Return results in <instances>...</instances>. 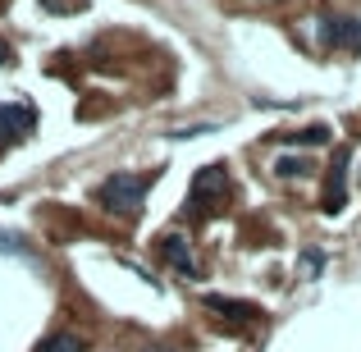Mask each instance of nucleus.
I'll list each match as a JSON object with an SVG mask.
<instances>
[{
  "instance_id": "f257e3e1",
  "label": "nucleus",
  "mask_w": 361,
  "mask_h": 352,
  "mask_svg": "<svg viewBox=\"0 0 361 352\" xmlns=\"http://www.w3.org/2000/svg\"><path fill=\"white\" fill-rule=\"evenodd\" d=\"M224 197H229V174H224V165H206V169H197L192 188H188V211L211 215L215 206H224Z\"/></svg>"
},
{
  "instance_id": "f03ea898",
  "label": "nucleus",
  "mask_w": 361,
  "mask_h": 352,
  "mask_svg": "<svg viewBox=\"0 0 361 352\" xmlns=\"http://www.w3.org/2000/svg\"><path fill=\"white\" fill-rule=\"evenodd\" d=\"M101 206L106 211H119V215H137L142 211V197H147V178L142 174H110L101 183Z\"/></svg>"
},
{
  "instance_id": "7ed1b4c3",
  "label": "nucleus",
  "mask_w": 361,
  "mask_h": 352,
  "mask_svg": "<svg viewBox=\"0 0 361 352\" xmlns=\"http://www.w3.org/2000/svg\"><path fill=\"white\" fill-rule=\"evenodd\" d=\"M32 128H37V110H32V106H23V101H9V106H0V147L27 138Z\"/></svg>"
},
{
  "instance_id": "20e7f679",
  "label": "nucleus",
  "mask_w": 361,
  "mask_h": 352,
  "mask_svg": "<svg viewBox=\"0 0 361 352\" xmlns=\"http://www.w3.org/2000/svg\"><path fill=\"white\" fill-rule=\"evenodd\" d=\"M320 32H325V42L343 46V51H357L361 55V23L348 14H325L320 18Z\"/></svg>"
},
{
  "instance_id": "39448f33",
  "label": "nucleus",
  "mask_w": 361,
  "mask_h": 352,
  "mask_svg": "<svg viewBox=\"0 0 361 352\" xmlns=\"http://www.w3.org/2000/svg\"><path fill=\"white\" fill-rule=\"evenodd\" d=\"M160 256H165V261L174 265L183 279H197V274H202V270H197V261H192V247H188L183 233H165V238H160Z\"/></svg>"
},
{
  "instance_id": "423d86ee",
  "label": "nucleus",
  "mask_w": 361,
  "mask_h": 352,
  "mask_svg": "<svg viewBox=\"0 0 361 352\" xmlns=\"http://www.w3.org/2000/svg\"><path fill=\"white\" fill-rule=\"evenodd\" d=\"M206 307H211V311H220V316H229V320H261V307H256V302L220 298V293H211V298H206Z\"/></svg>"
},
{
  "instance_id": "0eeeda50",
  "label": "nucleus",
  "mask_w": 361,
  "mask_h": 352,
  "mask_svg": "<svg viewBox=\"0 0 361 352\" xmlns=\"http://www.w3.org/2000/svg\"><path fill=\"white\" fill-rule=\"evenodd\" d=\"M343 169H348V151H338L334 169H329V188H325V211H343Z\"/></svg>"
},
{
  "instance_id": "6e6552de",
  "label": "nucleus",
  "mask_w": 361,
  "mask_h": 352,
  "mask_svg": "<svg viewBox=\"0 0 361 352\" xmlns=\"http://www.w3.org/2000/svg\"><path fill=\"white\" fill-rule=\"evenodd\" d=\"M274 174L302 178V174H311V160H302V156H279V160H274Z\"/></svg>"
},
{
  "instance_id": "1a4fd4ad",
  "label": "nucleus",
  "mask_w": 361,
  "mask_h": 352,
  "mask_svg": "<svg viewBox=\"0 0 361 352\" xmlns=\"http://www.w3.org/2000/svg\"><path fill=\"white\" fill-rule=\"evenodd\" d=\"M37 352H82V339L78 334H51Z\"/></svg>"
},
{
  "instance_id": "9d476101",
  "label": "nucleus",
  "mask_w": 361,
  "mask_h": 352,
  "mask_svg": "<svg viewBox=\"0 0 361 352\" xmlns=\"http://www.w3.org/2000/svg\"><path fill=\"white\" fill-rule=\"evenodd\" d=\"M288 142H302V147H311V142H329V128H325V123H316V128H302V133H293Z\"/></svg>"
},
{
  "instance_id": "9b49d317",
  "label": "nucleus",
  "mask_w": 361,
  "mask_h": 352,
  "mask_svg": "<svg viewBox=\"0 0 361 352\" xmlns=\"http://www.w3.org/2000/svg\"><path fill=\"white\" fill-rule=\"evenodd\" d=\"M51 14H78V9H87V0H42Z\"/></svg>"
},
{
  "instance_id": "f8f14e48",
  "label": "nucleus",
  "mask_w": 361,
  "mask_h": 352,
  "mask_svg": "<svg viewBox=\"0 0 361 352\" xmlns=\"http://www.w3.org/2000/svg\"><path fill=\"white\" fill-rule=\"evenodd\" d=\"M0 252H14V256H23L27 252V243L18 233H9V229H0Z\"/></svg>"
},
{
  "instance_id": "ddd939ff",
  "label": "nucleus",
  "mask_w": 361,
  "mask_h": 352,
  "mask_svg": "<svg viewBox=\"0 0 361 352\" xmlns=\"http://www.w3.org/2000/svg\"><path fill=\"white\" fill-rule=\"evenodd\" d=\"M320 265H325V256H320V252H307V261H302V270H307V274H316Z\"/></svg>"
},
{
  "instance_id": "4468645a",
  "label": "nucleus",
  "mask_w": 361,
  "mask_h": 352,
  "mask_svg": "<svg viewBox=\"0 0 361 352\" xmlns=\"http://www.w3.org/2000/svg\"><path fill=\"white\" fill-rule=\"evenodd\" d=\"M0 64H9V46L5 42H0Z\"/></svg>"
},
{
  "instance_id": "2eb2a0df",
  "label": "nucleus",
  "mask_w": 361,
  "mask_h": 352,
  "mask_svg": "<svg viewBox=\"0 0 361 352\" xmlns=\"http://www.w3.org/2000/svg\"><path fill=\"white\" fill-rule=\"evenodd\" d=\"M151 352H174V348H151Z\"/></svg>"
}]
</instances>
